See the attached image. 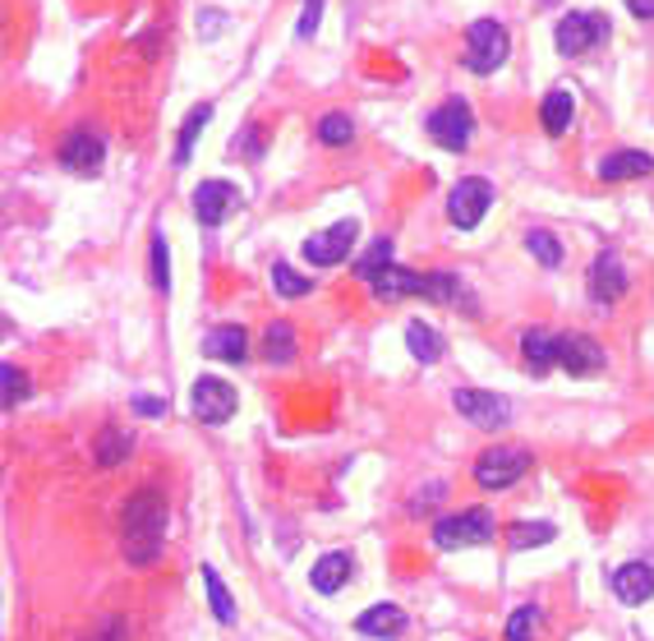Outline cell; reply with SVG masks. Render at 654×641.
<instances>
[{
	"instance_id": "obj_1",
	"label": "cell",
	"mask_w": 654,
	"mask_h": 641,
	"mask_svg": "<svg viewBox=\"0 0 654 641\" xmlns=\"http://www.w3.org/2000/svg\"><path fill=\"white\" fill-rule=\"evenodd\" d=\"M167 499L162 490H139L125 503V559L129 568H152L162 559V540H167Z\"/></svg>"
},
{
	"instance_id": "obj_2",
	"label": "cell",
	"mask_w": 654,
	"mask_h": 641,
	"mask_svg": "<svg viewBox=\"0 0 654 641\" xmlns=\"http://www.w3.org/2000/svg\"><path fill=\"white\" fill-rule=\"evenodd\" d=\"M507 28L498 24V19H475L466 33V70L470 75H493L498 65L507 60Z\"/></svg>"
},
{
	"instance_id": "obj_3",
	"label": "cell",
	"mask_w": 654,
	"mask_h": 641,
	"mask_svg": "<svg viewBox=\"0 0 654 641\" xmlns=\"http://www.w3.org/2000/svg\"><path fill=\"white\" fill-rule=\"evenodd\" d=\"M535 467V457L526 448H512V444H498L475 457V484L480 490H512L516 480Z\"/></svg>"
},
{
	"instance_id": "obj_4",
	"label": "cell",
	"mask_w": 654,
	"mask_h": 641,
	"mask_svg": "<svg viewBox=\"0 0 654 641\" xmlns=\"http://www.w3.org/2000/svg\"><path fill=\"white\" fill-rule=\"evenodd\" d=\"M498 522H493L489 507H466L457 517H443L434 526V545L438 549H470V545H489Z\"/></svg>"
},
{
	"instance_id": "obj_5",
	"label": "cell",
	"mask_w": 654,
	"mask_h": 641,
	"mask_svg": "<svg viewBox=\"0 0 654 641\" xmlns=\"http://www.w3.org/2000/svg\"><path fill=\"white\" fill-rule=\"evenodd\" d=\"M608 19L604 14H590V10H572V14H562L558 19V28H553V42H558V51L562 56H581V51H590L599 47V42L608 37Z\"/></svg>"
},
{
	"instance_id": "obj_6",
	"label": "cell",
	"mask_w": 654,
	"mask_h": 641,
	"mask_svg": "<svg viewBox=\"0 0 654 641\" xmlns=\"http://www.w3.org/2000/svg\"><path fill=\"white\" fill-rule=\"evenodd\" d=\"M355 240H359V222L355 217H342V222H332L328 231L305 240V259L313 263V268H336L342 259H351Z\"/></svg>"
},
{
	"instance_id": "obj_7",
	"label": "cell",
	"mask_w": 654,
	"mask_h": 641,
	"mask_svg": "<svg viewBox=\"0 0 654 641\" xmlns=\"http://www.w3.org/2000/svg\"><path fill=\"white\" fill-rule=\"evenodd\" d=\"M452 407L470 420V425H480V430H503L507 420H512L507 397L489 392V388H457L452 392Z\"/></svg>"
},
{
	"instance_id": "obj_8",
	"label": "cell",
	"mask_w": 654,
	"mask_h": 641,
	"mask_svg": "<svg viewBox=\"0 0 654 641\" xmlns=\"http://www.w3.org/2000/svg\"><path fill=\"white\" fill-rule=\"evenodd\" d=\"M489 204H493V185L480 181V175H470V181H461L452 194H447V217H452V227L475 231L480 217L489 213Z\"/></svg>"
},
{
	"instance_id": "obj_9",
	"label": "cell",
	"mask_w": 654,
	"mask_h": 641,
	"mask_svg": "<svg viewBox=\"0 0 654 641\" xmlns=\"http://www.w3.org/2000/svg\"><path fill=\"white\" fill-rule=\"evenodd\" d=\"M428 135H434L443 148L461 152L470 144V135H475V116H470V106L461 98H447L434 116H428Z\"/></svg>"
},
{
	"instance_id": "obj_10",
	"label": "cell",
	"mask_w": 654,
	"mask_h": 641,
	"mask_svg": "<svg viewBox=\"0 0 654 641\" xmlns=\"http://www.w3.org/2000/svg\"><path fill=\"white\" fill-rule=\"evenodd\" d=\"M194 415L203 420V425H227V420L236 415V407H240V397H236V388L227 384V379H198L194 384Z\"/></svg>"
},
{
	"instance_id": "obj_11",
	"label": "cell",
	"mask_w": 654,
	"mask_h": 641,
	"mask_svg": "<svg viewBox=\"0 0 654 641\" xmlns=\"http://www.w3.org/2000/svg\"><path fill=\"white\" fill-rule=\"evenodd\" d=\"M240 208V190L227 181H203L194 185V217L203 227H221Z\"/></svg>"
},
{
	"instance_id": "obj_12",
	"label": "cell",
	"mask_w": 654,
	"mask_h": 641,
	"mask_svg": "<svg viewBox=\"0 0 654 641\" xmlns=\"http://www.w3.org/2000/svg\"><path fill=\"white\" fill-rule=\"evenodd\" d=\"M558 369H567L572 379H590V374L604 369V351L595 337H585V333H567V337H558Z\"/></svg>"
},
{
	"instance_id": "obj_13",
	"label": "cell",
	"mask_w": 654,
	"mask_h": 641,
	"mask_svg": "<svg viewBox=\"0 0 654 641\" xmlns=\"http://www.w3.org/2000/svg\"><path fill=\"white\" fill-rule=\"evenodd\" d=\"M585 286H590V300L595 305H618L627 296V268H622V259L613 250H604L590 263V277H585Z\"/></svg>"
},
{
	"instance_id": "obj_14",
	"label": "cell",
	"mask_w": 654,
	"mask_h": 641,
	"mask_svg": "<svg viewBox=\"0 0 654 641\" xmlns=\"http://www.w3.org/2000/svg\"><path fill=\"white\" fill-rule=\"evenodd\" d=\"M106 158V139L93 135V129H74V135H65L60 144V167L74 171V175H93Z\"/></svg>"
},
{
	"instance_id": "obj_15",
	"label": "cell",
	"mask_w": 654,
	"mask_h": 641,
	"mask_svg": "<svg viewBox=\"0 0 654 641\" xmlns=\"http://www.w3.org/2000/svg\"><path fill=\"white\" fill-rule=\"evenodd\" d=\"M369 286H374V300H382V305H397L405 296H424V277L411 268H397V263H388Z\"/></svg>"
},
{
	"instance_id": "obj_16",
	"label": "cell",
	"mask_w": 654,
	"mask_h": 641,
	"mask_svg": "<svg viewBox=\"0 0 654 641\" xmlns=\"http://www.w3.org/2000/svg\"><path fill=\"white\" fill-rule=\"evenodd\" d=\"M613 595L622 605H645L654 595V568L650 563H622L613 572Z\"/></svg>"
},
{
	"instance_id": "obj_17",
	"label": "cell",
	"mask_w": 654,
	"mask_h": 641,
	"mask_svg": "<svg viewBox=\"0 0 654 641\" xmlns=\"http://www.w3.org/2000/svg\"><path fill=\"white\" fill-rule=\"evenodd\" d=\"M203 351H208L213 360H221V365H240L244 351H250V333H244L240 323H221V328H213V333L203 337Z\"/></svg>"
},
{
	"instance_id": "obj_18",
	"label": "cell",
	"mask_w": 654,
	"mask_h": 641,
	"mask_svg": "<svg viewBox=\"0 0 654 641\" xmlns=\"http://www.w3.org/2000/svg\"><path fill=\"white\" fill-rule=\"evenodd\" d=\"M351 572H355V559L336 549V554H323L319 563H313L309 582H313V591H319V595H336V591H342V586L351 582Z\"/></svg>"
},
{
	"instance_id": "obj_19",
	"label": "cell",
	"mask_w": 654,
	"mask_h": 641,
	"mask_svg": "<svg viewBox=\"0 0 654 641\" xmlns=\"http://www.w3.org/2000/svg\"><path fill=\"white\" fill-rule=\"evenodd\" d=\"M654 171V158L650 152H608V158L599 162V175L604 181H636V175H650Z\"/></svg>"
},
{
	"instance_id": "obj_20",
	"label": "cell",
	"mask_w": 654,
	"mask_h": 641,
	"mask_svg": "<svg viewBox=\"0 0 654 641\" xmlns=\"http://www.w3.org/2000/svg\"><path fill=\"white\" fill-rule=\"evenodd\" d=\"M405 628V614L397 605H369L365 614L355 618V632L359 637H397Z\"/></svg>"
},
{
	"instance_id": "obj_21",
	"label": "cell",
	"mask_w": 654,
	"mask_h": 641,
	"mask_svg": "<svg viewBox=\"0 0 654 641\" xmlns=\"http://www.w3.org/2000/svg\"><path fill=\"white\" fill-rule=\"evenodd\" d=\"M521 356H526V369L535 374H549L553 365H558V337H549V333H539V328H530V333L521 337Z\"/></svg>"
},
{
	"instance_id": "obj_22",
	"label": "cell",
	"mask_w": 654,
	"mask_h": 641,
	"mask_svg": "<svg viewBox=\"0 0 654 641\" xmlns=\"http://www.w3.org/2000/svg\"><path fill=\"white\" fill-rule=\"evenodd\" d=\"M129 453H134V434H125V430H102L97 434V448H93V461L102 471H116L121 461H129Z\"/></svg>"
},
{
	"instance_id": "obj_23",
	"label": "cell",
	"mask_w": 654,
	"mask_h": 641,
	"mask_svg": "<svg viewBox=\"0 0 654 641\" xmlns=\"http://www.w3.org/2000/svg\"><path fill=\"white\" fill-rule=\"evenodd\" d=\"M405 346H411V356H415L420 365L443 360V351H447L443 333H438V328H428V323H411V328H405Z\"/></svg>"
},
{
	"instance_id": "obj_24",
	"label": "cell",
	"mask_w": 654,
	"mask_h": 641,
	"mask_svg": "<svg viewBox=\"0 0 654 641\" xmlns=\"http://www.w3.org/2000/svg\"><path fill=\"white\" fill-rule=\"evenodd\" d=\"M263 360H273V365H290V360H296V328H290L286 319L267 323V333H263Z\"/></svg>"
},
{
	"instance_id": "obj_25",
	"label": "cell",
	"mask_w": 654,
	"mask_h": 641,
	"mask_svg": "<svg viewBox=\"0 0 654 641\" xmlns=\"http://www.w3.org/2000/svg\"><path fill=\"white\" fill-rule=\"evenodd\" d=\"M572 112H576V98L567 93V88H553V93L539 102V121H544L549 135H562V129L572 125Z\"/></svg>"
},
{
	"instance_id": "obj_26",
	"label": "cell",
	"mask_w": 654,
	"mask_h": 641,
	"mask_svg": "<svg viewBox=\"0 0 654 641\" xmlns=\"http://www.w3.org/2000/svg\"><path fill=\"white\" fill-rule=\"evenodd\" d=\"M203 591H208V605H213V618L221 628H231L236 623V600H231V591L227 582L217 577V568H203Z\"/></svg>"
},
{
	"instance_id": "obj_27",
	"label": "cell",
	"mask_w": 654,
	"mask_h": 641,
	"mask_svg": "<svg viewBox=\"0 0 654 641\" xmlns=\"http://www.w3.org/2000/svg\"><path fill=\"white\" fill-rule=\"evenodd\" d=\"M424 300H438V305H466V309H475L466 300V286L461 277L452 273H424Z\"/></svg>"
},
{
	"instance_id": "obj_28",
	"label": "cell",
	"mask_w": 654,
	"mask_h": 641,
	"mask_svg": "<svg viewBox=\"0 0 654 641\" xmlns=\"http://www.w3.org/2000/svg\"><path fill=\"white\" fill-rule=\"evenodd\" d=\"M553 536H558L553 522H512L507 526V545L512 549H539V545H549Z\"/></svg>"
},
{
	"instance_id": "obj_29",
	"label": "cell",
	"mask_w": 654,
	"mask_h": 641,
	"mask_svg": "<svg viewBox=\"0 0 654 641\" xmlns=\"http://www.w3.org/2000/svg\"><path fill=\"white\" fill-rule=\"evenodd\" d=\"M213 121V102H203V106H194V112L185 116V125H180V144H175V162H190V152H194V144H198V135H203V125Z\"/></svg>"
},
{
	"instance_id": "obj_30",
	"label": "cell",
	"mask_w": 654,
	"mask_h": 641,
	"mask_svg": "<svg viewBox=\"0 0 654 641\" xmlns=\"http://www.w3.org/2000/svg\"><path fill=\"white\" fill-rule=\"evenodd\" d=\"M388 263H392V240H388V236H378L374 245L355 259V277H359V282H374L382 268H388Z\"/></svg>"
},
{
	"instance_id": "obj_31",
	"label": "cell",
	"mask_w": 654,
	"mask_h": 641,
	"mask_svg": "<svg viewBox=\"0 0 654 641\" xmlns=\"http://www.w3.org/2000/svg\"><path fill=\"white\" fill-rule=\"evenodd\" d=\"M24 397H28V379H24V374H19L14 365H0V407L14 411L19 402H24Z\"/></svg>"
},
{
	"instance_id": "obj_32",
	"label": "cell",
	"mask_w": 654,
	"mask_h": 641,
	"mask_svg": "<svg viewBox=\"0 0 654 641\" xmlns=\"http://www.w3.org/2000/svg\"><path fill=\"white\" fill-rule=\"evenodd\" d=\"M319 139H323L328 148H346V144L355 139V125H351V116H342V112L323 116V121H319Z\"/></svg>"
},
{
	"instance_id": "obj_33",
	"label": "cell",
	"mask_w": 654,
	"mask_h": 641,
	"mask_svg": "<svg viewBox=\"0 0 654 641\" xmlns=\"http://www.w3.org/2000/svg\"><path fill=\"white\" fill-rule=\"evenodd\" d=\"M152 286L157 291H171V254H167V236L152 231Z\"/></svg>"
},
{
	"instance_id": "obj_34",
	"label": "cell",
	"mask_w": 654,
	"mask_h": 641,
	"mask_svg": "<svg viewBox=\"0 0 654 641\" xmlns=\"http://www.w3.org/2000/svg\"><path fill=\"white\" fill-rule=\"evenodd\" d=\"M526 250L544 263V268H558V263H562V245H558V236H549V231H530L526 236Z\"/></svg>"
},
{
	"instance_id": "obj_35",
	"label": "cell",
	"mask_w": 654,
	"mask_h": 641,
	"mask_svg": "<svg viewBox=\"0 0 654 641\" xmlns=\"http://www.w3.org/2000/svg\"><path fill=\"white\" fill-rule=\"evenodd\" d=\"M273 286H277V291H282L286 300H300L313 282H309V277H300L296 268H286V263H273Z\"/></svg>"
},
{
	"instance_id": "obj_36",
	"label": "cell",
	"mask_w": 654,
	"mask_h": 641,
	"mask_svg": "<svg viewBox=\"0 0 654 641\" xmlns=\"http://www.w3.org/2000/svg\"><path fill=\"white\" fill-rule=\"evenodd\" d=\"M83 641H129V623L121 614H106V618H97L93 632H88Z\"/></svg>"
},
{
	"instance_id": "obj_37",
	"label": "cell",
	"mask_w": 654,
	"mask_h": 641,
	"mask_svg": "<svg viewBox=\"0 0 654 641\" xmlns=\"http://www.w3.org/2000/svg\"><path fill=\"white\" fill-rule=\"evenodd\" d=\"M535 623H539V609H535V605H521V609L507 618V641H530Z\"/></svg>"
},
{
	"instance_id": "obj_38",
	"label": "cell",
	"mask_w": 654,
	"mask_h": 641,
	"mask_svg": "<svg viewBox=\"0 0 654 641\" xmlns=\"http://www.w3.org/2000/svg\"><path fill=\"white\" fill-rule=\"evenodd\" d=\"M319 14H323V0H305V14H300V37H313V28H319Z\"/></svg>"
},
{
	"instance_id": "obj_39",
	"label": "cell",
	"mask_w": 654,
	"mask_h": 641,
	"mask_svg": "<svg viewBox=\"0 0 654 641\" xmlns=\"http://www.w3.org/2000/svg\"><path fill=\"white\" fill-rule=\"evenodd\" d=\"M134 411L157 420V415H167V402H157V397H148V392H144V397H134Z\"/></svg>"
},
{
	"instance_id": "obj_40",
	"label": "cell",
	"mask_w": 654,
	"mask_h": 641,
	"mask_svg": "<svg viewBox=\"0 0 654 641\" xmlns=\"http://www.w3.org/2000/svg\"><path fill=\"white\" fill-rule=\"evenodd\" d=\"M627 10L636 19H654V0H627Z\"/></svg>"
}]
</instances>
